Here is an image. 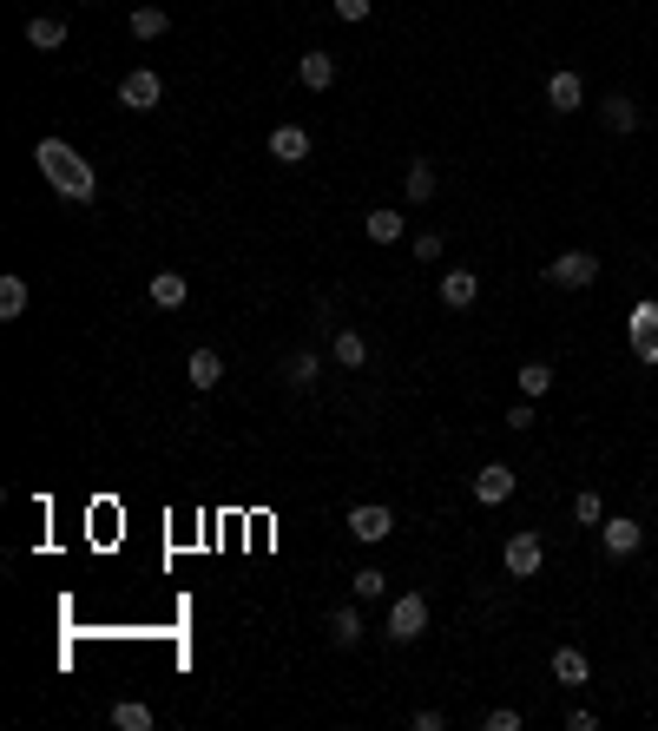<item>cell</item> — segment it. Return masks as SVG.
<instances>
[{
  "instance_id": "6da1fadb",
  "label": "cell",
  "mask_w": 658,
  "mask_h": 731,
  "mask_svg": "<svg viewBox=\"0 0 658 731\" xmlns=\"http://www.w3.org/2000/svg\"><path fill=\"white\" fill-rule=\"evenodd\" d=\"M33 159H40V178H47L60 198H73V205H93L99 198V178H93V165L79 159L66 139H40L33 145Z\"/></svg>"
},
{
  "instance_id": "7a4b0ae2",
  "label": "cell",
  "mask_w": 658,
  "mask_h": 731,
  "mask_svg": "<svg viewBox=\"0 0 658 731\" xmlns=\"http://www.w3.org/2000/svg\"><path fill=\"white\" fill-rule=\"evenodd\" d=\"M422 633H428V600L422 593H395L389 600V639L395 646H415Z\"/></svg>"
},
{
  "instance_id": "3957f363",
  "label": "cell",
  "mask_w": 658,
  "mask_h": 731,
  "mask_svg": "<svg viewBox=\"0 0 658 731\" xmlns=\"http://www.w3.org/2000/svg\"><path fill=\"white\" fill-rule=\"evenodd\" d=\"M547 284H560V290L599 284V257H593V251H560V257L547 264Z\"/></svg>"
},
{
  "instance_id": "277c9868",
  "label": "cell",
  "mask_w": 658,
  "mask_h": 731,
  "mask_svg": "<svg viewBox=\"0 0 658 731\" xmlns=\"http://www.w3.org/2000/svg\"><path fill=\"white\" fill-rule=\"evenodd\" d=\"M599 547H606L612 560H632L645 547V527L632 521V514H606V521H599Z\"/></svg>"
},
{
  "instance_id": "5b68a950",
  "label": "cell",
  "mask_w": 658,
  "mask_h": 731,
  "mask_svg": "<svg viewBox=\"0 0 658 731\" xmlns=\"http://www.w3.org/2000/svg\"><path fill=\"white\" fill-rule=\"evenodd\" d=\"M540 560H547V541H540V534H507L501 567L514 573V580H533V573H540Z\"/></svg>"
},
{
  "instance_id": "8992f818",
  "label": "cell",
  "mask_w": 658,
  "mask_h": 731,
  "mask_svg": "<svg viewBox=\"0 0 658 731\" xmlns=\"http://www.w3.org/2000/svg\"><path fill=\"white\" fill-rule=\"evenodd\" d=\"M158 99H165V80H158L152 66H132L126 80H119V106L126 112H152Z\"/></svg>"
},
{
  "instance_id": "52a82bcc",
  "label": "cell",
  "mask_w": 658,
  "mask_h": 731,
  "mask_svg": "<svg viewBox=\"0 0 658 731\" xmlns=\"http://www.w3.org/2000/svg\"><path fill=\"white\" fill-rule=\"evenodd\" d=\"M349 534H356L362 547H382L395 534V514L382 508V501H362V508H349Z\"/></svg>"
},
{
  "instance_id": "ba28073f",
  "label": "cell",
  "mask_w": 658,
  "mask_h": 731,
  "mask_svg": "<svg viewBox=\"0 0 658 731\" xmlns=\"http://www.w3.org/2000/svg\"><path fill=\"white\" fill-rule=\"evenodd\" d=\"M507 494H514V468H507V461H487L481 475H474V501H481V508H501Z\"/></svg>"
},
{
  "instance_id": "9c48e42d",
  "label": "cell",
  "mask_w": 658,
  "mask_h": 731,
  "mask_svg": "<svg viewBox=\"0 0 658 731\" xmlns=\"http://www.w3.org/2000/svg\"><path fill=\"white\" fill-rule=\"evenodd\" d=\"M547 106H553V112H580V106H586V80L573 73V66H560V73L547 80Z\"/></svg>"
},
{
  "instance_id": "30bf717a",
  "label": "cell",
  "mask_w": 658,
  "mask_h": 731,
  "mask_svg": "<svg viewBox=\"0 0 658 731\" xmlns=\"http://www.w3.org/2000/svg\"><path fill=\"white\" fill-rule=\"evenodd\" d=\"M297 80H303V93H329V86H336V60H329L323 47H310L297 60Z\"/></svg>"
},
{
  "instance_id": "8fae6325",
  "label": "cell",
  "mask_w": 658,
  "mask_h": 731,
  "mask_svg": "<svg viewBox=\"0 0 658 731\" xmlns=\"http://www.w3.org/2000/svg\"><path fill=\"white\" fill-rule=\"evenodd\" d=\"M270 159H277V165H303V159H310V132H303V126H277V132H270Z\"/></svg>"
},
{
  "instance_id": "7c38bea8",
  "label": "cell",
  "mask_w": 658,
  "mask_h": 731,
  "mask_svg": "<svg viewBox=\"0 0 658 731\" xmlns=\"http://www.w3.org/2000/svg\"><path fill=\"white\" fill-rule=\"evenodd\" d=\"M474 297H481V277L474 271H441V303L448 310H474Z\"/></svg>"
},
{
  "instance_id": "4fadbf2b",
  "label": "cell",
  "mask_w": 658,
  "mask_h": 731,
  "mask_svg": "<svg viewBox=\"0 0 658 731\" xmlns=\"http://www.w3.org/2000/svg\"><path fill=\"white\" fill-rule=\"evenodd\" d=\"M27 47L60 53V47H66V20H60V14H33V20H27Z\"/></svg>"
},
{
  "instance_id": "5bb4252c",
  "label": "cell",
  "mask_w": 658,
  "mask_h": 731,
  "mask_svg": "<svg viewBox=\"0 0 658 731\" xmlns=\"http://www.w3.org/2000/svg\"><path fill=\"white\" fill-rule=\"evenodd\" d=\"M185 376H191V389H218V382H224V356L218 350H191Z\"/></svg>"
},
{
  "instance_id": "9a60e30c",
  "label": "cell",
  "mask_w": 658,
  "mask_h": 731,
  "mask_svg": "<svg viewBox=\"0 0 658 731\" xmlns=\"http://www.w3.org/2000/svg\"><path fill=\"white\" fill-rule=\"evenodd\" d=\"M329 646H362V613L356 606H336V613H329Z\"/></svg>"
},
{
  "instance_id": "2e32d148",
  "label": "cell",
  "mask_w": 658,
  "mask_h": 731,
  "mask_svg": "<svg viewBox=\"0 0 658 731\" xmlns=\"http://www.w3.org/2000/svg\"><path fill=\"white\" fill-rule=\"evenodd\" d=\"M132 40H165V33H172V14H165V7H132Z\"/></svg>"
},
{
  "instance_id": "e0dca14e",
  "label": "cell",
  "mask_w": 658,
  "mask_h": 731,
  "mask_svg": "<svg viewBox=\"0 0 658 731\" xmlns=\"http://www.w3.org/2000/svg\"><path fill=\"white\" fill-rule=\"evenodd\" d=\"M599 119H606V132H639V106H632L626 93L599 99Z\"/></svg>"
},
{
  "instance_id": "ac0fdd59",
  "label": "cell",
  "mask_w": 658,
  "mask_h": 731,
  "mask_svg": "<svg viewBox=\"0 0 658 731\" xmlns=\"http://www.w3.org/2000/svg\"><path fill=\"white\" fill-rule=\"evenodd\" d=\"M553 679H560V685H586V679H593L586 652L580 646H560V652H553Z\"/></svg>"
},
{
  "instance_id": "d6986e66",
  "label": "cell",
  "mask_w": 658,
  "mask_h": 731,
  "mask_svg": "<svg viewBox=\"0 0 658 731\" xmlns=\"http://www.w3.org/2000/svg\"><path fill=\"white\" fill-rule=\"evenodd\" d=\"M145 297H152L158 310H178V303H185V277H178V271H152V284H145Z\"/></svg>"
},
{
  "instance_id": "ffe728a7",
  "label": "cell",
  "mask_w": 658,
  "mask_h": 731,
  "mask_svg": "<svg viewBox=\"0 0 658 731\" xmlns=\"http://www.w3.org/2000/svg\"><path fill=\"white\" fill-rule=\"evenodd\" d=\"M362 231H369V244H395L408 231V218H402V211H369V218H362Z\"/></svg>"
},
{
  "instance_id": "44dd1931",
  "label": "cell",
  "mask_w": 658,
  "mask_h": 731,
  "mask_svg": "<svg viewBox=\"0 0 658 731\" xmlns=\"http://www.w3.org/2000/svg\"><path fill=\"white\" fill-rule=\"evenodd\" d=\"M316 376H323V363H316L310 350H290V356H283V382H290V389H310Z\"/></svg>"
},
{
  "instance_id": "7402d4cb",
  "label": "cell",
  "mask_w": 658,
  "mask_h": 731,
  "mask_svg": "<svg viewBox=\"0 0 658 731\" xmlns=\"http://www.w3.org/2000/svg\"><path fill=\"white\" fill-rule=\"evenodd\" d=\"M27 317V277H0V323Z\"/></svg>"
},
{
  "instance_id": "603a6c76",
  "label": "cell",
  "mask_w": 658,
  "mask_h": 731,
  "mask_svg": "<svg viewBox=\"0 0 658 731\" xmlns=\"http://www.w3.org/2000/svg\"><path fill=\"white\" fill-rule=\"evenodd\" d=\"M402 185H408V205H428V198H435V165H428V159H408Z\"/></svg>"
},
{
  "instance_id": "cb8c5ba5",
  "label": "cell",
  "mask_w": 658,
  "mask_h": 731,
  "mask_svg": "<svg viewBox=\"0 0 658 731\" xmlns=\"http://www.w3.org/2000/svg\"><path fill=\"white\" fill-rule=\"evenodd\" d=\"M329 356H336V363H343V369H362V363H369V343H362L356 330H336V343H329Z\"/></svg>"
},
{
  "instance_id": "d4e9b609",
  "label": "cell",
  "mask_w": 658,
  "mask_h": 731,
  "mask_svg": "<svg viewBox=\"0 0 658 731\" xmlns=\"http://www.w3.org/2000/svg\"><path fill=\"white\" fill-rule=\"evenodd\" d=\"M112 725H119V731H152V705H145V699H119V705H112Z\"/></svg>"
},
{
  "instance_id": "484cf974",
  "label": "cell",
  "mask_w": 658,
  "mask_h": 731,
  "mask_svg": "<svg viewBox=\"0 0 658 731\" xmlns=\"http://www.w3.org/2000/svg\"><path fill=\"white\" fill-rule=\"evenodd\" d=\"M626 330H632V343H645V336H658V297H639V303H632Z\"/></svg>"
},
{
  "instance_id": "4316f807",
  "label": "cell",
  "mask_w": 658,
  "mask_h": 731,
  "mask_svg": "<svg viewBox=\"0 0 658 731\" xmlns=\"http://www.w3.org/2000/svg\"><path fill=\"white\" fill-rule=\"evenodd\" d=\"M547 389H553V363H520V396H547Z\"/></svg>"
},
{
  "instance_id": "83f0119b",
  "label": "cell",
  "mask_w": 658,
  "mask_h": 731,
  "mask_svg": "<svg viewBox=\"0 0 658 731\" xmlns=\"http://www.w3.org/2000/svg\"><path fill=\"white\" fill-rule=\"evenodd\" d=\"M573 521H580V527H599V521H606V501H599L593 488H586V494H573Z\"/></svg>"
},
{
  "instance_id": "f1b7e54d",
  "label": "cell",
  "mask_w": 658,
  "mask_h": 731,
  "mask_svg": "<svg viewBox=\"0 0 658 731\" xmlns=\"http://www.w3.org/2000/svg\"><path fill=\"white\" fill-rule=\"evenodd\" d=\"M382 593H389V573H382V567H362L356 573V600H382Z\"/></svg>"
},
{
  "instance_id": "f546056e",
  "label": "cell",
  "mask_w": 658,
  "mask_h": 731,
  "mask_svg": "<svg viewBox=\"0 0 658 731\" xmlns=\"http://www.w3.org/2000/svg\"><path fill=\"white\" fill-rule=\"evenodd\" d=\"M481 725H487V731H520V712H514V705H494Z\"/></svg>"
},
{
  "instance_id": "4dcf8cb0",
  "label": "cell",
  "mask_w": 658,
  "mask_h": 731,
  "mask_svg": "<svg viewBox=\"0 0 658 731\" xmlns=\"http://www.w3.org/2000/svg\"><path fill=\"white\" fill-rule=\"evenodd\" d=\"M329 7H336V20H349V27H356V20H369V7H376V0H329Z\"/></svg>"
},
{
  "instance_id": "1f68e13d",
  "label": "cell",
  "mask_w": 658,
  "mask_h": 731,
  "mask_svg": "<svg viewBox=\"0 0 658 731\" xmlns=\"http://www.w3.org/2000/svg\"><path fill=\"white\" fill-rule=\"evenodd\" d=\"M441 251H448V244H441V231H422V238H415V257H422V264H435Z\"/></svg>"
},
{
  "instance_id": "d6a6232c",
  "label": "cell",
  "mask_w": 658,
  "mask_h": 731,
  "mask_svg": "<svg viewBox=\"0 0 658 731\" xmlns=\"http://www.w3.org/2000/svg\"><path fill=\"white\" fill-rule=\"evenodd\" d=\"M533 422H540V415H533V402H527V396H520V402H514V409H507V429H533Z\"/></svg>"
},
{
  "instance_id": "836d02e7",
  "label": "cell",
  "mask_w": 658,
  "mask_h": 731,
  "mask_svg": "<svg viewBox=\"0 0 658 731\" xmlns=\"http://www.w3.org/2000/svg\"><path fill=\"white\" fill-rule=\"evenodd\" d=\"M415 731H448V712H435V705H422V712H415Z\"/></svg>"
},
{
  "instance_id": "e575fe53",
  "label": "cell",
  "mask_w": 658,
  "mask_h": 731,
  "mask_svg": "<svg viewBox=\"0 0 658 731\" xmlns=\"http://www.w3.org/2000/svg\"><path fill=\"white\" fill-rule=\"evenodd\" d=\"M632 356H639V363H658V336H645V343H632Z\"/></svg>"
},
{
  "instance_id": "d590c367",
  "label": "cell",
  "mask_w": 658,
  "mask_h": 731,
  "mask_svg": "<svg viewBox=\"0 0 658 731\" xmlns=\"http://www.w3.org/2000/svg\"><path fill=\"white\" fill-rule=\"evenodd\" d=\"M652 475H658V468H652Z\"/></svg>"
}]
</instances>
